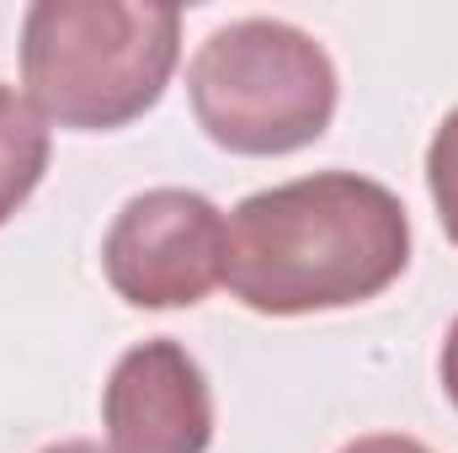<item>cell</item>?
<instances>
[{
  "label": "cell",
  "instance_id": "3957f363",
  "mask_svg": "<svg viewBox=\"0 0 458 453\" xmlns=\"http://www.w3.org/2000/svg\"><path fill=\"white\" fill-rule=\"evenodd\" d=\"M187 102L219 150L272 160L331 128L342 81L315 32L283 16H240L198 43L187 64Z\"/></svg>",
  "mask_w": 458,
  "mask_h": 453
},
{
  "label": "cell",
  "instance_id": "30bf717a",
  "mask_svg": "<svg viewBox=\"0 0 458 453\" xmlns=\"http://www.w3.org/2000/svg\"><path fill=\"white\" fill-rule=\"evenodd\" d=\"M43 453H113V449L97 443V438H64V443H48Z\"/></svg>",
  "mask_w": 458,
  "mask_h": 453
},
{
  "label": "cell",
  "instance_id": "5b68a950",
  "mask_svg": "<svg viewBox=\"0 0 458 453\" xmlns=\"http://www.w3.org/2000/svg\"><path fill=\"white\" fill-rule=\"evenodd\" d=\"M102 427L113 453H208L214 389L176 337L128 346L102 384Z\"/></svg>",
  "mask_w": 458,
  "mask_h": 453
},
{
  "label": "cell",
  "instance_id": "ba28073f",
  "mask_svg": "<svg viewBox=\"0 0 458 453\" xmlns=\"http://www.w3.org/2000/svg\"><path fill=\"white\" fill-rule=\"evenodd\" d=\"M342 453H432L421 438H405V432H368V438H352Z\"/></svg>",
  "mask_w": 458,
  "mask_h": 453
},
{
  "label": "cell",
  "instance_id": "7a4b0ae2",
  "mask_svg": "<svg viewBox=\"0 0 458 453\" xmlns=\"http://www.w3.org/2000/svg\"><path fill=\"white\" fill-rule=\"evenodd\" d=\"M182 59V11L149 0H38L21 16V86L43 123L113 133L144 117Z\"/></svg>",
  "mask_w": 458,
  "mask_h": 453
},
{
  "label": "cell",
  "instance_id": "277c9868",
  "mask_svg": "<svg viewBox=\"0 0 458 453\" xmlns=\"http://www.w3.org/2000/svg\"><path fill=\"white\" fill-rule=\"evenodd\" d=\"M229 219L192 187L133 192L102 235V272L133 310H192L225 283Z\"/></svg>",
  "mask_w": 458,
  "mask_h": 453
},
{
  "label": "cell",
  "instance_id": "52a82bcc",
  "mask_svg": "<svg viewBox=\"0 0 458 453\" xmlns=\"http://www.w3.org/2000/svg\"><path fill=\"white\" fill-rule=\"evenodd\" d=\"M427 192H432V209L443 219V235L458 245V107L432 128V144H427Z\"/></svg>",
  "mask_w": 458,
  "mask_h": 453
},
{
  "label": "cell",
  "instance_id": "8992f818",
  "mask_svg": "<svg viewBox=\"0 0 458 453\" xmlns=\"http://www.w3.org/2000/svg\"><path fill=\"white\" fill-rule=\"evenodd\" d=\"M48 155H54V144H48L43 113L27 102V91L0 81V229L11 225L27 209V198L43 187Z\"/></svg>",
  "mask_w": 458,
  "mask_h": 453
},
{
  "label": "cell",
  "instance_id": "9c48e42d",
  "mask_svg": "<svg viewBox=\"0 0 458 453\" xmlns=\"http://www.w3.org/2000/svg\"><path fill=\"white\" fill-rule=\"evenodd\" d=\"M437 379H443V395L454 400V411H458V315H454V326H448V337H443V357H437Z\"/></svg>",
  "mask_w": 458,
  "mask_h": 453
},
{
  "label": "cell",
  "instance_id": "6da1fadb",
  "mask_svg": "<svg viewBox=\"0 0 458 453\" xmlns=\"http://www.w3.org/2000/svg\"><path fill=\"white\" fill-rule=\"evenodd\" d=\"M411 267L405 203L357 171H315L261 187L229 214L225 288L272 321L352 310L394 288Z\"/></svg>",
  "mask_w": 458,
  "mask_h": 453
}]
</instances>
